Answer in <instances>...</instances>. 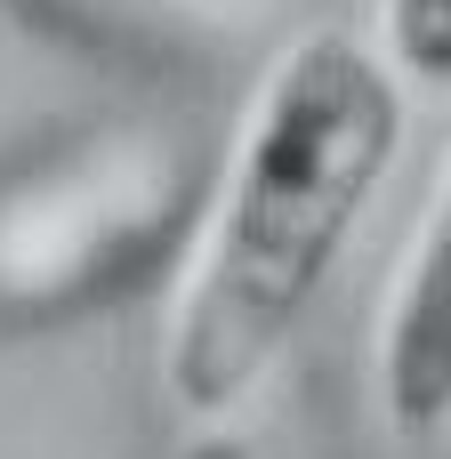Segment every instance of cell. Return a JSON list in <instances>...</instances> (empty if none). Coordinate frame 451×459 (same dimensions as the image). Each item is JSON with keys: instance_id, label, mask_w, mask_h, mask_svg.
<instances>
[{"instance_id": "1", "label": "cell", "mask_w": 451, "mask_h": 459, "mask_svg": "<svg viewBox=\"0 0 451 459\" xmlns=\"http://www.w3.org/2000/svg\"><path fill=\"white\" fill-rule=\"evenodd\" d=\"M395 145L403 89L363 40L315 32L274 56L242 121L202 258L169 315L161 371L186 411H234L274 371V355L323 299L355 218L371 210Z\"/></svg>"}, {"instance_id": "3", "label": "cell", "mask_w": 451, "mask_h": 459, "mask_svg": "<svg viewBox=\"0 0 451 459\" xmlns=\"http://www.w3.org/2000/svg\"><path fill=\"white\" fill-rule=\"evenodd\" d=\"M387 56L403 81H451V0H387Z\"/></svg>"}, {"instance_id": "4", "label": "cell", "mask_w": 451, "mask_h": 459, "mask_svg": "<svg viewBox=\"0 0 451 459\" xmlns=\"http://www.w3.org/2000/svg\"><path fill=\"white\" fill-rule=\"evenodd\" d=\"M202 459H258V452H242V444H218V452H202Z\"/></svg>"}, {"instance_id": "2", "label": "cell", "mask_w": 451, "mask_h": 459, "mask_svg": "<svg viewBox=\"0 0 451 459\" xmlns=\"http://www.w3.org/2000/svg\"><path fill=\"white\" fill-rule=\"evenodd\" d=\"M379 395L403 436H428L451 420V169L403 250L387 331H379Z\"/></svg>"}]
</instances>
